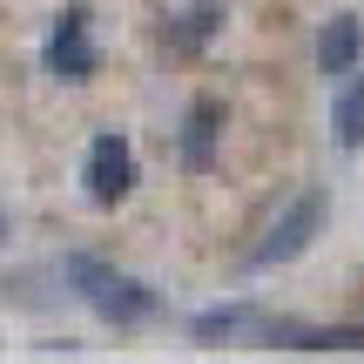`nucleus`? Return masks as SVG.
I'll list each match as a JSON object with an SVG mask.
<instances>
[{
  "mask_svg": "<svg viewBox=\"0 0 364 364\" xmlns=\"http://www.w3.org/2000/svg\"><path fill=\"white\" fill-rule=\"evenodd\" d=\"M88 0H68L61 14H54V27H48V75L54 81H95V68H102V48H95V34H88Z\"/></svg>",
  "mask_w": 364,
  "mask_h": 364,
  "instance_id": "20e7f679",
  "label": "nucleus"
},
{
  "mask_svg": "<svg viewBox=\"0 0 364 364\" xmlns=\"http://www.w3.org/2000/svg\"><path fill=\"white\" fill-rule=\"evenodd\" d=\"M216 27H223V0H189V7H182L176 21L162 27V41H169L176 54H203Z\"/></svg>",
  "mask_w": 364,
  "mask_h": 364,
  "instance_id": "6e6552de",
  "label": "nucleus"
},
{
  "mask_svg": "<svg viewBox=\"0 0 364 364\" xmlns=\"http://www.w3.org/2000/svg\"><path fill=\"white\" fill-rule=\"evenodd\" d=\"M0 243H7V216H0Z\"/></svg>",
  "mask_w": 364,
  "mask_h": 364,
  "instance_id": "9b49d317",
  "label": "nucleus"
},
{
  "mask_svg": "<svg viewBox=\"0 0 364 364\" xmlns=\"http://www.w3.org/2000/svg\"><path fill=\"white\" fill-rule=\"evenodd\" d=\"M338 135H344V149H364V75L358 68L338 88Z\"/></svg>",
  "mask_w": 364,
  "mask_h": 364,
  "instance_id": "9d476101",
  "label": "nucleus"
},
{
  "mask_svg": "<svg viewBox=\"0 0 364 364\" xmlns=\"http://www.w3.org/2000/svg\"><path fill=\"white\" fill-rule=\"evenodd\" d=\"M243 324H257L250 304H216V311H203V317L189 324V338H196V344H223V338H236Z\"/></svg>",
  "mask_w": 364,
  "mask_h": 364,
  "instance_id": "1a4fd4ad",
  "label": "nucleus"
},
{
  "mask_svg": "<svg viewBox=\"0 0 364 364\" xmlns=\"http://www.w3.org/2000/svg\"><path fill=\"white\" fill-rule=\"evenodd\" d=\"M324 216H331V196H324V189H304L297 203H290L284 216L270 223V236H263V243H257V250L243 257V270H277V263H297L304 250L317 243Z\"/></svg>",
  "mask_w": 364,
  "mask_h": 364,
  "instance_id": "f03ea898",
  "label": "nucleus"
},
{
  "mask_svg": "<svg viewBox=\"0 0 364 364\" xmlns=\"http://www.w3.org/2000/svg\"><path fill=\"white\" fill-rule=\"evenodd\" d=\"M216 142H223V102L216 95H196L189 115H182V169L209 176L216 169Z\"/></svg>",
  "mask_w": 364,
  "mask_h": 364,
  "instance_id": "39448f33",
  "label": "nucleus"
},
{
  "mask_svg": "<svg viewBox=\"0 0 364 364\" xmlns=\"http://www.w3.org/2000/svg\"><path fill=\"white\" fill-rule=\"evenodd\" d=\"M358 54H364V21H358V14L324 21V34H317V75H324V81H344L358 68Z\"/></svg>",
  "mask_w": 364,
  "mask_h": 364,
  "instance_id": "0eeeda50",
  "label": "nucleus"
},
{
  "mask_svg": "<svg viewBox=\"0 0 364 364\" xmlns=\"http://www.w3.org/2000/svg\"><path fill=\"white\" fill-rule=\"evenodd\" d=\"M81 182H88V203L95 209H115L135 196V182H142V162H135V142L115 129H102L88 142V156H81Z\"/></svg>",
  "mask_w": 364,
  "mask_h": 364,
  "instance_id": "7ed1b4c3",
  "label": "nucleus"
},
{
  "mask_svg": "<svg viewBox=\"0 0 364 364\" xmlns=\"http://www.w3.org/2000/svg\"><path fill=\"white\" fill-rule=\"evenodd\" d=\"M257 331H263V344H284V351H364V331L358 324H263L257 317Z\"/></svg>",
  "mask_w": 364,
  "mask_h": 364,
  "instance_id": "423d86ee",
  "label": "nucleus"
},
{
  "mask_svg": "<svg viewBox=\"0 0 364 364\" xmlns=\"http://www.w3.org/2000/svg\"><path fill=\"white\" fill-rule=\"evenodd\" d=\"M61 277H68V290H81V297H88V311H95V317H108L115 331L149 324V317L162 311V297L142 284V277L115 270V263H102V257H68V263H61Z\"/></svg>",
  "mask_w": 364,
  "mask_h": 364,
  "instance_id": "f257e3e1",
  "label": "nucleus"
}]
</instances>
